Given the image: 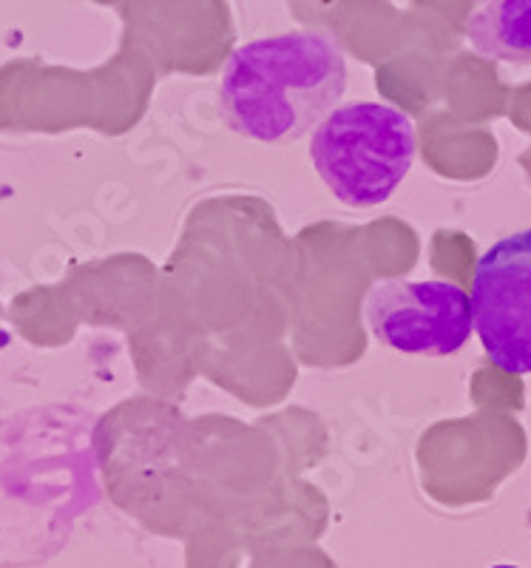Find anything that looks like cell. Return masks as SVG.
Returning <instances> with one entry per match:
<instances>
[{
	"instance_id": "6da1fadb",
	"label": "cell",
	"mask_w": 531,
	"mask_h": 568,
	"mask_svg": "<svg viewBox=\"0 0 531 568\" xmlns=\"http://www.w3.org/2000/svg\"><path fill=\"white\" fill-rule=\"evenodd\" d=\"M347 94V54L325 29L285 32L234 49L222 69V114L236 134L287 145L338 109Z\"/></svg>"
},
{
	"instance_id": "7a4b0ae2",
	"label": "cell",
	"mask_w": 531,
	"mask_h": 568,
	"mask_svg": "<svg viewBox=\"0 0 531 568\" xmlns=\"http://www.w3.org/2000/svg\"><path fill=\"white\" fill-rule=\"evenodd\" d=\"M415 151V123L401 109L347 103L313 131L310 160L341 205L376 207L407 180Z\"/></svg>"
},
{
	"instance_id": "3957f363",
	"label": "cell",
	"mask_w": 531,
	"mask_h": 568,
	"mask_svg": "<svg viewBox=\"0 0 531 568\" xmlns=\"http://www.w3.org/2000/svg\"><path fill=\"white\" fill-rule=\"evenodd\" d=\"M369 333L384 347L404 355L447 358L472 338V296L452 282L387 278L364 298Z\"/></svg>"
},
{
	"instance_id": "277c9868",
	"label": "cell",
	"mask_w": 531,
	"mask_h": 568,
	"mask_svg": "<svg viewBox=\"0 0 531 568\" xmlns=\"http://www.w3.org/2000/svg\"><path fill=\"white\" fill-rule=\"evenodd\" d=\"M472 322L494 367L531 375V227L503 236L478 258Z\"/></svg>"
},
{
	"instance_id": "5b68a950",
	"label": "cell",
	"mask_w": 531,
	"mask_h": 568,
	"mask_svg": "<svg viewBox=\"0 0 531 568\" xmlns=\"http://www.w3.org/2000/svg\"><path fill=\"white\" fill-rule=\"evenodd\" d=\"M467 38L487 60L531 63V0H483L469 18Z\"/></svg>"
},
{
	"instance_id": "8992f818",
	"label": "cell",
	"mask_w": 531,
	"mask_h": 568,
	"mask_svg": "<svg viewBox=\"0 0 531 568\" xmlns=\"http://www.w3.org/2000/svg\"><path fill=\"white\" fill-rule=\"evenodd\" d=\"M492 568H518V566H492Z\"/></svg>"
}]
</instances>
